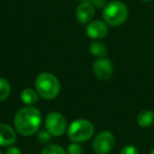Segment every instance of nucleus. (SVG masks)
<instances>
[{
    "label": "nucleus",
    "mask_w": 154,
    "mask_h": 154,
    "mask_svg": "<svg viewBox=\"0 0 154 154\" xmlns=\"http://www.w3.org/2000/svg\"><path fill=\"white\" fill-rule=\"evenodd\" d=\"M137 125L141 128H148L154 124V111L152 110H143L139 112L136 117Z\"/></svg>",
    "instance_id": "nucleus-12"
},
{
    "label": "nucleus",
    "mask_w": 154,
    "mask_h": 154,
    "mask_svg": "<svg viewBox=\"0 0 154 154\" xmlns=\"http://www.w3.org/2000/svg\"><path fill=\"white\" fill-rule=\"evenodd\" d=\"M94 125L86 118H78L71 122L66 129L68 138L73 143H86L94 134Z\"/></svg>",
    "instance_id": "nucleus-3"
},
{
    "label": "nucleus",
    "mask_w": 154,
    "mask_h": 154,
    "mask_svg": "<svg viewBox=\"0 0 154 154\" xmlns=\"http://www.w3.org/2000/svg\"><path fill=\"white\" fill-rule=\"evenodd\" d=\"M150 154H154V148H153V149H152V151L150 152Z\"/></svg>",
    "instance_id": "nucleus-23"
},
{
    "label": "nucleus",
    "mask_w": 154,
    "mask_h": 154,
    "mask_svg": "<svg viewBox=\"0 0 154 154\" xmlns=\"http://www.w3.org/2000/svg\"><path fill=\"white\" fill-rule=\"evenodd\" d=\"M95 7L91 2H82L75 11L77 21L82 24H87L92 21L95 16Z\"/></svg>",
    "instance_id": "nucleus-9"
},
{
    "label": "nucleus",
    "mask_w": 154,
    "mask_h": 154,
    "mask_svg": "<svg viewBox=\"0 0 154 154\" xmlns=\"http://www.w3.org/2000/svg\"><path fill=\"white\" fill-rule=\"evenodd\" d=\"M39 95L36 90L32 88L23 89L20 93V100L26 106H34L39 101Z\"/></svg>",
    "instance_id": "nucleus-11"
},
{
    "label": "nucleus",
    "mask_w": 154,
    "mask_h": 154,
    "mask_svg": "<svg viewBox=\"0 0 154 154\" xmlns=\"http://www.w3.org/2000/svg\"><path fill=\"white\" fill-rule=\"evenodd\" d=\"M45 128L53 137L61 136L68 129L66 118L59 112H51L45 116Z\"/></svg>",
    "instance_id": "nucleus-5"
},
{
    "label": "nucleus",
    "mask_w": 154,
    "mask_h": 154,
    "mask_svg": "<svg viewBox=\"0 0 154 154\" xmlns=\"http://www.w3.org/2000/svg\"><path fill=\"white\" fill-rule=\"evenodd\" d=\"M115 146V137L110 131H101L94 137L92 143L95 154H108Z\"/></svg>",
    "instance_id": "nucleus-6"
},
{
    "label": "nucleus",
    "mask_w": 154,
    "mask_h": 154,
    "mask_svg": "<svg viewBox=\"0 0 154 154\" xmlns=\"http://www.w3.org/2000/svg\"><path fill=\"white\" fill-rule=\"evenodd\" d=\"M92 70L95 76L101 80H108L113 76L114 68L111 59L108 57L97 58L93 62Z\"/></svg>",
    "instance_id": "nucleus-7"
},
{
    "label": "nucleus",
    "mask_w": 154,
    "mask_h": 154,
    "mask_svg": "<svg viewBox=\"0 0 154 154\" xmlns=\"http://www.w3.org/2000/svg\"><path fill=\"white\" fill-rule=\"evenodd\" d=\"M35 90L42 99L52 100L59 95L61 86L55 75L49 72H43L40 73L35 79Z\"/></svg>",
    "instance_id": "nucleus-2"
},
{
    "label": "nucleus",
    "mask_w": 154,
    "mask_h": 154,
    "mask_svg": "<svg viewBox=\"0 0 154 154\" xmlns=\"http://www.w3.org/2000/svg\"><path fill=\"white\" fill-rule=\"evenodd\" d=\"M0 154H5V153H3V152L1 151V150H0Z\"/></svg>",
    "instance_id": "nucleus-24"
},
{
    "label": "nucleus",
    "mask_w": 154,
    "mask_h": 154,
    "mask_svg": "<svg viewBox=\"0 0 154 154\" xmlns=\"http://www.w3.org/2000/svg\"><path fill=\"white\" fill-rule=\"evenodd\" d=\"M119 154H139L138 150L135 146L133 145H127L120 150Z\"/></svg>",
    "instance_id": "nucleus-18"
},
{
    "label": "nucleus",
    "mask_w": 154,
    "mask_h": 154,
    "mask_svg": "<svg viewBox=\"0 0 154 154\" xmlns=\"http://www.w3.org/2000/svg\"><path fill=\"white\" fill-rule=\"evenodd\" d=\"M28 154H35V153H28Z\"/></svg>",
    "instance_id": "nucleus-25"
},
{
    "label": "nucleus",
    "mask_w": 154,
    "mask_h": 154,
    "mask_svg": "<svg viewBox=\"0 0 154 154\" xmlns=\"http://www.w3.org/2000/svg\"><path fill=\"white\" fill-rule=\"evenodd\" d=\"M12 87L7 78L0 77V101H5L11 95Z\"/></svg>",
    "instance_id": "nucleus-14"
},
{
    "label": "nucleus",
    "mask_w": 154,
    "mask_h": 154,
    "mask_svg": "<svg viewBox=\"0 0 154 154\" xmlns=\"http://www.w3.org/2000/svg\"><path fill=\"white\" fill-rule=\"evenodd\" d=\"M92 5L95 9H103L107 5V0H92Z\"/></svg>",
    "instance_id": "nucleus-19"
},
{
    "label": "nucleus",
    "mask_w": 154,
    "mask_h": 154,
    "mask_svg": "<svg viewBox=\"0 0 154 154\" xmlns=\"http://www.w3.org/2000/svg\"><path fill=\"white\" fill-rule=\"evenodd\" d=\"M108 24L103 20H92L86 26V34L89 38L99 40L107 36L108 34Z\"/></svg>",
    "instance_id": "nucleus-8"
},
{
    "label": "nucleus",
    "mask_w": 154,
    "mask_h": 154,
    "mask_svg": "<svg viewBox=\"0 0 154 154\" xmlns=\"http://www.w3.org/2000/svg\"><path fill=\"white\" fill-rule=\"evenodd\" d=\"M42 114L34 106H24L14 116V128L22 136H32L40 130Z\"/></svg>",
    "instance_id": "nucleus-1"
},
{
    "label": "nucleus",
    "mask_w": 154,
    "mask_h": 154,
    "mask_svg": "<svg viewBox=\"0 0 154 154\" xmlns=\"http://www.w3.org/2000/svg\"><path fill=\"white\" fill-rule=\"evenodd\" d=\"M89 51H90L91 55L96 58L107 57V55H108V50H107V48H106V45L98 40H95V41H93L92 43H90V45H89Z\"/></svg>",
    "instance_id": "nucleus-13"
},
{
    "label": "nucleus",
    "mask_w": 154,
    "mask_h": 154,
    "mask_svg": "<svg viewBox=\"0 0 154 154\" xmlns=\"http://www.w3.org/2000/svg\"><path fill=\"white\" fill-rule=\"evenodd\" d=\"M5 154H22V153H21V150H20L19 148L13 145V146L8 147V149Z\"/></svg>",
    "instance_id": "nucleus-20"
},
{
    "label": "nucleus",
    "mask_w": 154,
    "mask_h": 154,
    "mask_svg": "<svg viewBox=\"0 0 154 154\" xmlns=\"http://www.w3.org/2000/svg\"><path fill=\"white\" fill-rule=\"evenodd\" d=\"M82 2H91L92 3V0H80Z\"/></svg>",
    "instance_id": "nucleus-21"
},
{
    "label": "nucleus",
    "mask_w": 154,
    "mask_h": 154,
    "mask_svg": "<svg viewBox=\"0 0 154 154\" xmlns=\"http://www.w3.org/2000/svg\"><path fill=\"white\" fill-rule=\"evenodd\" d=\"M128 15V7L122 1H111L103 9V21L110 26H119L124 24Z\"/></svg>",
    "instance_id": "nucleus-4"
},
{
    "label": "nucleus",
    "mask_w": 154,
    "mask_h": 154,
    "mask_svg": "<svg viewBox=\"0 0 154 154\" xmlns=\"http://www.w3.org/2000/svg\"><path fill=\"white\" fill-rule=\"evenodd\" d=\"M84 150L79 143H71L66 147V153L68 154H82Z\"/></svg>",
    "instance_id": "nucleus-17"
},
{
    "label": "nucleus",
    "mask_w": 154,
    "mask_h": 154,
    "mask_svg": "<svg viewBox=\"0 0 154 154\" xmlns=\"http://www.w3.org/2000/svg\"><path fill=\"white\" fill-rule=\"evenodd\" d=\"M141 1H143V2H152L153 0H141Z\"/></svg>",
    "instance_id": "nucleus-22"
},
{
    "label": "nucleus",
    "mask_w": 154,
    "mask_h": 154,
    "mask_svg": "<svg viewBox=\"0 0 154 154\" xmlns=\"http://www.w3.org/2000/svg\"><path fill=\"white\" fill-rule=\"evenodd\" d=\"M17 141V131L5 122H0V147H10Z\"/></svg>",
    "instance_id": "nucleus-10"
},
{
    "label": "nucleus",
    "mask_w": 154,
    "mask_h": 154,
    "mask_svg": "<svg viewBox=\"0 0 154 154\" xmlns=\"http://www.w3.org/2000/svg\"><path fill=\"white\" fill-rule=\"evenodd\" d=\"M40 154H68L66 150H64L60 145L56 143H49L42 148Z\"/></svg>",
    "instance_id": "nucleus-15"
},
{
    "label": "nucleus",
    "mask_w": 154,
    "mask_h": 154,
    "mask_svg": "<svg viewBox=\"0 0 154 154\" xmlns=\"http://www.w3.org/2000/svg\"><path fill=\"white\" fill-rule=\"evenodd\" d=\"M36 137H37V141L39 143H41V145H49L53 136L47 130H39L36 133Z\"/></svg>",
    "instance_id": "nucleus-16"
}]
</instances>
